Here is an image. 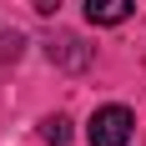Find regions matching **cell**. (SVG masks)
I'll use <instances>...</instances> for the list:
<instances>
[{
	"label": "cell",
	"instance_id": "cell-1",
	"mask_svg": "<svg viewBox=\"0 0 146 146\" xmlns=\"http://www.w3.org/2000/svg\"><path fill=\"white\" fill-rule=\"evenodd\" d=\"M131 131H136V116L126 111V106H101V111L91 116V126H86L91 146H126Z\"/></svg>",
	"mask_w": 146,
	"mask_h": 146
},
{
	"label": "cell",
	"instance_id": "cell-2",
	"mask_svg": "<svg viewBox=\"0 0 146 146\" xmlns=\"http://www.w3.org/2000/svg\"><path fill=\"white\" fill-rule=\"evenodd\" d=\"M136 0H86V20L91 25H121V20H131Z\"/></svg>",
	"mask_w": 146,
	"mask_h": 146
},
{
	"label": "cell",
	"instance_id": "cell-3",
	"mask_svg": "<svg viewBox=\"0 0 146 146\" xmlns=\"http://www.w3.org/2000/svg\"><path fill=\"white\" fill-rule=\"evenodd\" d=\"M50 60H60V66L81 71V66H91V50L76 40V35H60V40H50Z\"/></svg>",
	"mask_w": 146,
	"mask_h": 146
},
{
	"label": "cell",
	"instance_id": "cell-5",
	"mask_svg": "<svg viewBox=\"0 0 146 146\" xmlns=\"http://www.w3.org/2000/svg\"><path fill=\"white\" fill-rule=\"evenodd\" d=\"M20 45H25V40H20V35H0V60H20Z\"/></svg>",
	"mask_w": 146,
	"mask_h": 146
},
{
	"label": "cell",
	"instance_id": "cell-4",
	"mask_svg": "<svg viewBox=\"0 0 146 146\" xmlns=\"http://www.w3.org/2000/svg\"><path fill=\"white\" fill-rule=\"evenodd\" d=\"M40 136H45L50 146H66V141H71V121H66V116H50V121L40 126Z\"/></svg>",
	"mask_w": 146,
	"mask_h": 146
}]
</instances>
